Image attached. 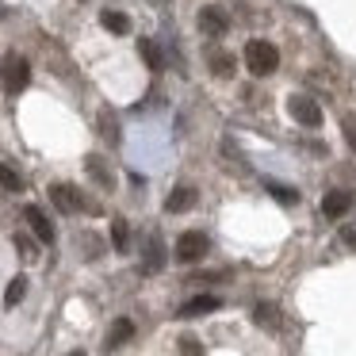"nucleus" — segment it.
I'll list each match as a JSON object with an SVG mask.
<instances>
[{
	"mask_svg": "<svg viewBox=\"0 0 356 356\" xmlns=\"http://www.w3.org/2000/svg\"><path fill=\"white\" fill-rule=\"evenodd\" d=\"M245 65H249L253 77H268V73H276V65H280V50L272 47V42H264V39H253V42H245Z\"/></svg>",
	"mask_w": 356,
	"mask_h": 356,
	"instance_id": "nucleus-1",
	"label": "nucleus"
},
{
	"mask_svg": "<svg viewBox=\"0 0 356 356\" xmlns=\"http://www.w3.org/2000/svg\"><path fill=\"white\" fill-rule=\"evenodd\" d=\"M287 115L299 127H307V131L322 127V108H318V100H310V96H291V100H287Z\"/></svg>",
	"mask_w": 356,
	"mask_h": 356,
	"instance_id": "nucleus-2",
	"label": "nucleus"
},
{
	"mask_svg": "<svg viewBox=\"0 0 356 356\" xmlns=\"http://www.w3.org/2000/svg\"><path fill=\"white\" fill-rule=\"evenodd\" d=\"M207 249H211L207 234H203V230H188V234H180V241H177V261L195 264V261L207 257Z\"/></svg>",
	"mask_w": 356,
	"mask_h": 356,
	"instance_id": "nucleus-3",
	"label": "nucleus"
},
{
	"mask_svg": "<svg viewBox=\"0 0 356 356\" xmlns=\"http://www.w3.org/2000/svg\"><path fill=\"white\" fill-rule=\"evenodd\" d=\"M0 77H4V88H8V92H24V88L31 85V65H27V58L8 54V62H4Z\"/></svg>",
	"mask_w": 356,
	"mask_h": 356,
	"instance_id": "nucleus-4",
	"label": "nucleus"
},
{
	"mask_svg": "<svg viewBox=\"0 0 356 356\" xmlns=\"http://www.w3.org/2000/svg\"><path fill=\"white\" fill-rule=\"evenodd\" d=\"M50 200H54L58 211H65V215H77V211H88V200L77 192L73 184H54L50 188Z\"/></svg>",
	"mask_w": 356,
	"mask_h": 356,
	"instance_id": "nucleus-5",
	"label": "nucleus"
},
{
	"mask_svg": "<svg viewBox=\"0 0 356 356\" xmlns=\"http://www.w3.org/2000/svg\"><path fill=\"white\" fill-rule=\"evenodd\" d=\"M226 27H230V16H226V8H218V4H207V8H200V31H203V35L218 39V35H226Z\"/></svg>",
	"mask_w": 356,
	"mask_h": 356,
	"instance_id": "nucleus-6",
	"label": "nucleus"
},
{
	"mask_svg": "<svg viewBox=\"0 0 356 356\" xmlns=\"http://www.w3.org/2000/svg\"><path fill=\"white\" fill-rule=\"evenodd\" d=\"M353 211V192H345V188H337V192H325L322 195V215L325 218H341Z\"/></svg>",
	"mask_w": 356,
	"mask_h": 356,
	"instance_id": "nucleus-7",
	"label": "nucleus"
},
{
	"mask_svg": "<svg viewBox=\"0 0 356 356\" xmlns=\"http://www.w3.org/2000/svg\"><path fill=\"white\" fill-rule=\"evenodd\" d=\"M24 218H27V226L35 230V238H39L42 245H50V241H54V222H50V218L42 215L39 207H27V211H24Z\"/></svg>",
	"mask_w": 356,
	"mask_h": 356,
	"instance_id": "nucleus-8",
	"label": "nucleus"
},
{
	"mask_svg": "<svg viewBox=\"0 0 356 356\" xmlns=\"http://www.w3.org/2000/svg\"><path fill=\"white\" fill-rule=\"evenodd\" d=\"M131 337H134V322H131V318H115V322H111V330H108L104 348H108V353H111V348H123Z\"/></svg>",
	"mask_w": 356,
	"mask_h": 356,
	"instance_id": "nucleus-9",
	"label": "nucleus"
},
{
	"mask_svg": "<svg viewBox=\"0 0 356 356\" xmlns=\"http://www.w3.org/2000/svg\"><path fill=\"white\" fill-rule=\"evenodd\" d=\"M218 307H222V299H215V295H195V299H188L180 307V318H200V314H211Z\"/></svg>",
	"mask_w": 356,
	"mask_h": 356,
	"instance_id": "nucleus-10",
	"label": "nucleus"
},
{
	"mask_svg": "<svg viewBox=\"0 0 356 356\" xmlns=\"http://www.w3.org/2000/svg\"><path fill=\"white\" fill-rule=\"evenodd\" d=\"M188 207H195V188H188V184L172 188L169 200H165V211H169V215H180V211H188Z\"/></svg>",
	"mask_w": 356,
	"mask_h": 356,
	"instance_id": "nucleus-11",
	"label": "nucleus"
},
{
	"mask_svg": "<svg viewBox=\"0 0 356 356\" xmlns=\"http://www.w3.org/2000/svg\"><path fill=\"white\" fill-rule=\"evenodd\" d=\"M100 24L108 27L111 35H127V31H131V19H127L123 12H111V8H108V12H100Z\"/></svg>",
	"mask_w": 356,
	"mask_h": 356,
	"instance_id": "nucleus-12",
	"label": "nucleus"
},
{
	"mask_svg": "<svg viewBox=\"0 0 356 356\" xmlns=\"http://www.w3.org/2000/svg\"><path fill=\"white\" fill-rule=\"evenodd\" d=\"M161 264H165V249H161V241H157V238H149L146 241V264H142V268H146V272H161Z\"/></svg>",
	"mask_w": 356,
	"mask_h": 356,
	"instance_id": "nucleus-13",
	"label": "nucleus"
},
{
	"mask_svg": "<svg viewBox=\"0 0 356 356\" xmlns=\"http://www.w3.org/2000/svg\"><path fill=\"white\" fill-rule=\"evenodd\" d=\"M211 73H215V77H234V54L215 50V54H211Z\"/></svg>",
	"mask_w": 356,
	"mask_h": 356,
	"instance_id": "nucleus-14",
	"label": "nucleus"
},
{
	"mask_svg": "<svg viewBox=\"0 0 356 356\" xmlns=\"http://www.w3.org/2000/svg\"><path fill=\"white\" fill-rule=\"evenodd\" d=\"M253 322H257V325H268V330H276V325H280L276 307H272V302H257V307H253Z\"/></svg>",
	"mask_w": 356,
	"mask_h": 356,
	"instance_id": "nucleus-15",
	"label": "nucleus"
},
{
	"mask_svg": "<svg viewBox=\"0 0 356 356\" xmlns=\"http://www.w3.org/2000/svg\"><path fill=\"white\" fill-rule=\"evenodd\" d=\"M24 295H27V280H24V276H16V280L8 284V291H4V307H16V302L24 299Z\"/></svg>",
	"mask_w": 356,
	"mask_h": 356,
	"instance_id": "nucleus-16",
	"label": "nucleus"
},
{
	"mask_svg": "<svg viewBox=\"0 0 356 356\" xmlns=\"http://www.w3.org/2000/svg\"><path fill=\"white\" fill-rule=\"evenodd\" d=\"M138 54L146 58V65H149V70H161V50H157L149 39H142V42H138Z\"/></svg>",
	"mask_w": 356,
	"mask_h": 356,
	"instance_id": "nucleus-17",
	"label": "nucleus"
},
{
	"mask_svg": "<svg viewBox=\"0 0 356 356\" xmlns=\"http://www.w3.org/2000/svg\"><path fill=\"white\" fill-rule=\"evenodd\" d=\"M88 172H92V177H96V184H104V188H111V172H108V165H104L100 161V157H88Z\"/></svg>",
	"mask_w": 356,
	"mask_h": 356,
	"instance_id": "nucleus-18",
	"label": "nucleus"
},
{
	"mask_svg": "<svg viewBox=\"0 0 356 356\" xmlns=\"http://www.w3.org/2000/svg\"><path fill=\"white\" fill-rule=\"evenodd\" d=\"M111 241H115L119 253H127V245H131V241H127V222H123V218H115V222H111Z\"/></svg>",
	"mask_w": 356,
	"mask_h": 356,
	"instance_id": "nucleus-19",
	"label": "nucleus"
},
{
	"mask_svg": "<svg viewBox=\"0 0 356 356\" xmlns=\"http://www.w3.org/2000/svg\"><path fill=\"white\" fill-rule=\"evenodd\" d=\"M0 188H8V192H19V188H24V180H19V172H12L8 165H0Z\"/></svg>",
	"mask_w": 356,
	"mask_h": 356,
	"instance_id": "nucleus-20",
	"label": "nucleus"
},
{
	"mask_svg": "<svg viewBox=\"0 0 356 356\" xmlns=\"http://www.w3.org/2000/svg\"><path fill=\"white\" fill-rule=\"evenodd\" d=\"M180 356H203V345L195 337H180Z\"/></svg>",
	"mask_w": 356,
	"mask_h": 356,
	"instance_id": "nucleus-21",
	"label": "nucleus"
},
{
	"mask_svg": "<svg viewBox=\"0 0 356 356\" xmlns=\"http://www.w3.org/2000/svg\"><path fill=\"white\" fill-rule=\"evenodd\" d=\"M272 195H276V200H284V203H299V192H291V188H280V184H272Z\"/></svg>",
	"mask_w": 356,
	"mask_h": 356,
	"instance_id": "nucleus-22",
	"label": "nucleus"
},
{
	"mask_svg": "<svg viewBox=\"0 0 356 356\" xmlns=\"http://www.w3.org/2000/svg\"><path fill=\"white\" fill-rule=\"evenodd\" d=\"M16 249H19V253H24V257H27V261H31V257H35V245H31V241H27V238H19V234H16Z\"/></svg>",
	"mask_w": 356,
	"mask_h": 356,
	"instance_id": "nucleus-23",
	"label": "nucleus"
},
{
	"mask_svg": "<svg viewBox=\"0 0 356 356\" xmlns=\"http://www.w3.org/2000/svg\"><path fill=\"white\" fill-rule=\"evenodd\" d=\"M341 238H345V241H348V245H353V249H356V230H345V234H341Z\"/></svg>",
	"mask_w": 356,
	"mask_h": 356,
	"instance_id": "nucleus-24",
	"label": "nucleus"
},
{
	"mask_svg": "<svg viewBox=\"0 0 356 356\" xmlns=\"http://www.w3.org/2000/svg\"><path fill=\"white\" fill-rule=\"evenodd\" d=\"M348 138H353V149H356V127H348Z\"/></svg>",
	"mask_w": 356,
	"mask_h": 356,
	"instance_id": "nucleus-25",
	"label": "nucleus"
},
{
	"mask_svg": "<svg viewBox=\"0 0 356 356\" xmlns=\"http://www.w3.org/2000/svg\"><path fill=\"white\" fill-rule=\"evenodd\" d=\"M70 356H85V353H70Z\"/></svg>",
	"mask_w": 356,
	"mask_h": 356,
	"instance_id": "nucleus-26",
	"label": "nucleus"
}]
</instances>
